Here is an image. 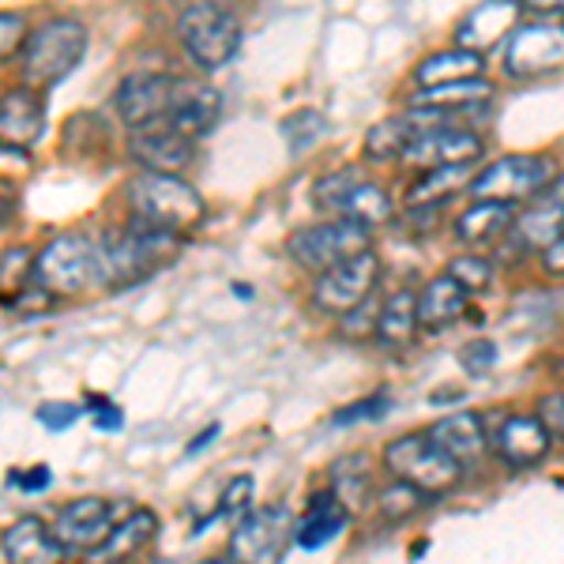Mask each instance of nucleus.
Masks as SVG:
<instances>
[{"label": "nucleus", "instance_id": "58836bf2", "mask_svg": "<svg viewBox=\"0 0 564 564\" xmlns=\"http://www.w3.org/2000/svg\"><path fill=\"white\" fill-rule=\"evenodd\" d=\"M366 305L369 302H361L358 308L343 313V321H339V335H343V339L361 343V339H372V335H377V313H369Z\"/></svg>", "mask_w": 564, "mask_h": 564}, {"label": "nucleus", "instance_id": "f257e3e1", "mask_svg": "<svg viewBox=\"0 0 564 564\" xmlns=\"http://www.w3.org/2000/svg\"><path fill=\"white\" fill-rule=\"evenodd\" d=\"M98 245H102V282L124 290L170 268L181 252V234L132 218L124 230H109Z\"/></svg>", "mask_w": 564, "mask_h": 564}, {"label": "nucleus", "instance_id": "7c9ffc66", "mask_svg": "<svg viewBox=\"0 0 564 564\" xmlns=\"http://www.w3.org/2000/svg\"><path fill=\"white\" fill-rule=\"evenodd\" d=\"M414 135V117L399 113V117H384L377 121L366 135V159L372 162H399V154L411 143Z\"/></svg>", "mask_w": 564, "mask_h": 564}, {"label": "nucleus", "instance_id": "f03ea898", "mask_svg": "<svg viewBox=\"0 0 564 564\" xmlns=\"http://www.w3.org/2000/svg\"><path fill=\"white\" fill-rule=\"evenodd\" d=\"M124 196H129L132 218L159 226V230L181 234V238L193 234L196 226H204V218H207L204 196H199L181 174L143 170V174H135L129 185H124Z\"/></svg>", "mask_w": 564, "mask_h": 564}, {"label": "nucleus", "instance_id": "f3484780", "mask_svg": "<svg viewBox=\"0 0 564 564\" xmlns=\"http://www.w3.org/2000/svg\"><path fill=\"white\" fill-rule=\"evenodd\" d=\"M45 132V98L34 87L0 95V148L31 151Z\"/></svg>", "mask_w": 564, "mask_h": 564}, {"label": "nucleus", "instance_id": "e433bc0d", "mask_svg": "<svg viewBox=\"0 0 564 564\" xmlns=\"http://www.w3.org/2000/svg\"><path fill=\"white\" fill-rule=\"evenodd\" d=\"M249 508H252V478L249 475L230 478V486H226L223 500H218V512L230 516V520H241Z\"/></svg>", "mask_w": 564, "mask_h": 564}, {"label": "nucleus", "instance_id": "c03bdc74", "mask_svg": "<svg viewBox=\"0 0 564 564\" xmlns=\"http://www.w3.org/2000/svg\"><path fill=\"white\" fill-rule=\"evenodd\" d=\"M90 417H95L98 430H121V425H124L121 406L106 403V399H90Z\"/></svg>", "mask_w": 564, "mask_h": 564}, {"label": "nucleus", "instance_id": "2f4dec72", "mask_svg": "<svg viewBox=\"0 0 564 564\" xmlns=\"http://www.w3.org/2000/svg\"><path fill=\"white\" fill-rule=\"evenodd\" d=\"M34 282V252L26 245H12L0 252V302L15 305V297Z\"/></svg>", "mask_w": 564, "mask_h": 564}, {"label": "nucleus", "instance_id": "f704fd0d", "mask_svg": "<svg viewBox=\"0 0 564 564\" xmlns=\"http://www.w3.org/2000/svg\"><path fill=\"white\" fill-rule=\"evenodd\" d=\"M282 132H286V140H290V151H308L316 140L327 132V121H324V113H316V109H302V113H294V117H286V124H282Z\"/></svg>", "mask_w": 564, "mask_h": 564}, {"label": "nucleus", "instance_id": "6e6552de", "mask_svg": "<svg viewBox=\"0 0 564 564\" xmlns=\"http://www.w3.org/2000/svg\"><path fill=\"white\" fill-rule=\"evenodd\" d=\"M384 463L399 481L414 486L417 494H425V497L452 494L463 478L459 463L452 459L441 444H433L425 433H406V436H399V441H391L384 448Z\"/></svg>", "mask_w": 564, "mask_h": 564}, {"label": "nucleus", "instance_id": "b1692460", "mask_svg": "<svg viewBox=\"0 0 564 564\" xmlns=\"http://www.w3.org/2000/svg\"><path fill=\"white\" fill-rule=\"evenodd\" d=\"M0 553L15 564H53L65 557V550L53 539V531L45 527L39 516H23L0 534Z\"/></svg>", "mask_w": 564, "mask_h": 564}, {"label": "nucleus", "instance_id": "a211bd4d", "mask_svg": "<svg viewBox=\"0 0 564 564\" xmlns=\"http://www.w3.org/2000/svg\"><path fill=\"white\" fill-rule=\"evenodd\" d=\"M520 0H481L478 8H470L456 26V42L463 50H475L486 57V50L508 42V34L520 26Z\"/></svg>", "mask_w": 564, "mask_h": 564}, {"label": "nucleus", "instance_id": "4c0bfd02", "mask_svg": "<svg viewBox=\"0 0 564 564\" xmlns=\"http://www.w3.org/2000/svg\"><path fill=\"white\" fill-rule=\"evenodd\" d=\"M26 34H31V26H26L23 15H15V12H0V61L15 57V53L23 50Z\"/></svg>", "mask_w": 564, "mask_h": 564}, {"label": "nucleus", "instance_id": "c85d7f7f", "mask_svg": "<svg viewBox=\"0 0 564 564\" xmlns=\"http://www.w3.org/2000/svg\"><path fill=\"white\" fill-rule=\"evenodd\" d=\"M527 212L516 218L512 215V238H520L523 249H534V252H542L545 245H550L557 234L564 230V212L557 207V199L550 196V188L542 193V199H527Z\"/></svg>", "mask_w": 564, "mask_h": 564}, {"label": "nucleus", "instance_id": "ea45409f", "mask_svg": "<svg viewBox=\"0 0 564 564\" xmlns=\"http://www.w3.org/2000/svg\"><path fill=\"white\" fill-rule=\"evenodd\" d=\"M497 361V347L489 339H475L467 343V347L459 350V366L470 372V377H481V372H489Z\"/></svg>", "mask_w": 564, "mask_h": 564}, {"label": "nucleus", "instance_id": "6ab92c4d", "mask_svg": "<svg viewBox=\"0 0 564 564\" xmlns=\"http://www.w3.org/2000/svg\"><path fill=\"white\" fill-rule=\"evenodd\" d=\"M489 444H494L497 456L505 459L508 467L523 470V467H534V463H542L545 456H550L553 436L542 425L539 414H512L497 425V433Z\"/></svg>", "mask_w": 564, "mask_h": 564}, {"label": "nucleus", "instance_id": "5701e85b", "mask_svg": "<svg viewBox=\"0 0 564 564\" xmlns=\"http://www.w3.org/2000/svg\"><path fill=\"white\" fill-rule=\"evenodd\" d=\"M350 520V508L335 497V489H324V494H313V500L305 505L302 520L294 523V542L302 550H321L332 539H339V531Z\"/></svg>", "mask_w": 564, "mask_h": 564}, {"label": "nucleus", "instance_id": "423d86ee", "mask_svg": "<svg viewBox=\"0 0 564 564\" xmlns=\"http://www.w3.org/2000/svg\"><path fill=\"white\" fill-rule=\"evenodd\" d=\"M313 204L321 207L327 218H350L361 226H384L395 215L388 188H380L377 181H369L358 166H343L335 174L321 177L313 185Z\"/></svg>", "mask_w": 564, "mask_h": 564}, {"label": "nucleus", "instance_id": "c9c22d12", "mask_svg": "<svg viewBox=\"0 0 564 564\" xmlns=\"http://www.w3.org/2000/svg\"><path fill=\"white\" fill-rule=\"evenodd\" d=\"M448 275L459 282L467 294H481L494 282V263L486 257H456L448 263Z\"/></svg>", "mask_w": 564, "mask_h": 564}, {"label": "nucleus", "instance_id": "9b49d317", "mask_svg": "<svg viewBox=\"0 0 564 564\" xmlns=\"http://www.w3.org/2000/svg\"><path fill=\"white\" fill-rule=\"evenodd\" d=\"M486 143L467 124H417L411 143L399 154L411 170H433V166H456V162H478Z\"/></svg>", "mask_w": 564, "mask_h": 564}, {"label": "nucleus", "instance_id": "393cba45", "mask_svg": "<svg viewBox=\"0 0 564 564\" xmlns=\"http://www.w3.org/2000/svg\"><path fill=\"white\" fill-rule=\"evenodd\" d=\"M417 174L422 177L406 188V207H411V212H425V207H436L456 193H463L478 170H475V162H456V166H433V170H417Z\"/></svg>", "mask_w": 564, "mask_h": 564}, {"label": "nucleus", "instance_id": "9d476101", "mask_svg": "<svg viewBox=\"0 0 564 564\" xmlns=\"http://www.w3.org/2000/svg\"><path fill=\"white\" fill-rule=\"evenodd\" d=\"M377 282H380V257L366 249L358 257H347L343 263H335V268L316 275L313 305L327 316H343L350 308H358L361 302H369Z\"/></svg>", "mask_w": 564, "mask_h": 564}, {"label": "nucleus", "instance_id": "8fccbe9b", "mask_svg": "<svg viewBox=\"0 0 564 564\" xmlns=\"http://www.w3.org/2000/svg\"><path fill=\"white\" fill-rule=\"evenodd\" d=\"M550 196L557 199V207L564 212V174L561 177H553V185H550Z\"/></svg>", "mask_w": 564, "mask_h": 564}, {"label": "nucleus", "instance_id": "a18cd8bd", "mask_svg": "<svg viewBox=\"0 0 564 564\" xmlns=\"http://www.w3.org/2000/svg\"><path fill=\"white\" fill-rule=\"evenodd\" d=\"M542 268L550 271V275H561L564 279V230L542 249Z\"/></svg>", "mask_w": 564, "mask_h": 564}, {"label": "nucleus", "instance_id": "72a5a7b5", "mask_svg": "<svg viewBox=\"0 0 564 564\" xmlns=\"http://www.w3.org/2000/svg\"><path fill=\"white\" fill-rule=\"evenodd\" d=\"M425 494H417L414 486H406V481H391L388 489H380V497H377V505H380V520L384 523H403V520H411V516L417 512V508L425 505Z\"/></svg>", "mask_w": 564, "mask_h": 564}, {"label": "nucleus", "instance_id": "37998d69", "mask_svg": "<svg viewBox=\"0 0 564 564\" xmlns=\"http://www.w3.org/2000/svg\"><path fill=\"white\" fill-rule=\"evenodd\" d=\"M384 406H388L384 395H372V399H366V403H354L343 414H335V425H350V422H358V417H380L384 414Z\"/></svg>", "mask_w": 564, "mask_h": 564}, {"label": "nucleus", "instance_id": "79ce46f5", "mask_svg": "<svg viewBox=\"0 0 564 564\" xmlns=\"http://www.w3.org/2000/svg\"><path fill=\"white\" fill-rule=\"evenodd\" d=\"M539 417L545 430H550V436L564 441V395H545L539 403Z\"/></svg>", "mask_w": 564, "mask_h": 564}, {"label": "nucleus", "instance_id": "2eb2a0df", "mask_svg": "<svg viewBox=\"0 0 564 564\" xmlns=\"http://www.w3.org/2000/svg\"><path fill=\"white\" fill-rule=\"evenodd\" d=\"M290 539H294V523H290L286 508H257V512H245L234 527L230 557L249 564L279 561Z\"/></svg>", "mask_w": 564, "mask_h": 564}, {"label": "nucleus", "instance_id": "c756f323", "mask_svg": "<svg viewBox=\"0 0 564 564\" xmlns=\"http://www.w3.org/2000/svg\"><path fill=\"white\" fill-rule=\"evenodd\" d=\"M512 226V207L505 204H489V199H478L470 212H463L456 218V238L470 249H489L508 234Z\"/></svg>", "mask_w": 564, "mask_h": 564}, {"label": "nucleus", "instance_id": "de8ad7c7", "mask_svg": "<svg viewBox=\"0 0 564 564\" xmlns=\"http://www.w3.org/2000/svg\"><path fill=\"white\" fill-rule=\"evenodd\" d=\"M15 212H20V199H15V188L0 185V230L15 223Z\"/></svg>", "mask_w": 564, "mask_h": 564}, {"label": "nucleus", "instance_id": "4468645a", "mask_svg": "<svg viewBox=\"0 0 564 564\" xmlns=\"http://www.w3.org/2000/svg\"><path fill=\"white\" fill-rule=\"evenodd\" d=\"M113 523H117V512H113L109 500L79 497V500H72V505L61 508L50 531L65 553H95L98 545L109 539Z\"/></svg>", "mask_w": 564, "mask_h": 564}, {"label": "nucleus", "instance_id": "473e14b6", "mask_svg": "<svg viewBox=\"0 0 564 564\" xmlns=\"http://www.w3.org/2000/svg\"><path fill=\"white\" fill-rule=\"evenodd\" d=\"M332 489L350 512H358L361 505L369 500V470H366V459L361 456H347L332 467Z\"/></svg>", "mask_w": 564, "mask_h": 564}, {"label": "nucleus", "instance_id": "49530a36", "mask_svg": "<svg viewBox=\"0 0 564 564\" xmlns=\"http://www.w3.org/2000/svg\"><path fill=\"white\" fill-rule=\"evenodd\" d=\"M12 481L20 489H26V494H39V489L50 486V470H45V467H31L26 475H12Z\"/></svg>", "mask_w": 564, "mask_h": 564}, {"label": "nucleus", "instance_id": "bb28decb", "mask_svg": "<svg viewBox=\"0 0 564 564\" xmlns=\"http://www.w3.org/2000/svg\"><path fill=\"white\" fill-rule=\"evenodd\" d=\"M486 72V57L475 50H441L433 57H425L422 65L414 68V84L417 90H430V87H444V84H459V79H475Z\"/></svg>", "mask_w": 564, "mask_h": 564}, {"label": "nucleus", "instance_id": "20e7f679", "mask_svg": "<svg viewBox=\"0 0 564 564\" xmlns=\"http://www.w3.org/2000/svg\"><path fill=\"white\" fill-rule=\"evenodd\" d=\"M34 282L53 297L84 294L102 282V245L90 234H61L34 252Z\"/></svg>", "mask_w": 564, "mask_h": 564}, {"label": "nucleus", "instance_id": "09e8293b", "mask_svg": "<svg viewBox=\"0 0 564 564\" xmlns=\"http://www.w3.org/2000/svg\"><path fill=\"white\" fill-rule=\"evenodd\" d=\"M520 8H531V12H564V0H520Z\"/></svg>", "mask_w": 564, "mask_h": 564}, {"label": "nucleus", "instance_id": "412c9836", "mask_svg": "<svg viewBox=\"0 0 564 564\" xmlns=\"http://www.w3.org/2000/svg\"><path fill=\"white\" fill-rule=\"evenodd\" d=\"M218 113H223V98L212 84H196V79H181L177 102L162 121H170L177 132H185L188 140H204L207 132L218 124Z\"/></svg>", "mask_w": 564, "mask_h": 564}, {"label": "nucleus", "instance_id": "cd10ccee", "mask_svg": "<svg viewBox=\"0 0 564 564\" xmlns=\"http://www.w3.org/2000/svg\"><path fill=\"white\" fill-rule=\"evenodd\" d=\"M417 294L411 290H399V294H391L384 308L377 313V343L384 350H406L414 347L417 339Z\"/></svg>", "mask_w": 564, "mask_h": 564}, {"label": "nucleus", "instance_id": "a19ab883", "mask_svg": "<svg viewBox=\"0 0 564 564\" xmlns=\"http://www.w3.org/2000/svg\"><path fill=\"white\" fill-rule=\"evenodd\" d=\"M79 414H84V411H79L76 403H42L39 406V422L45 425V430H53V433L68 430Z\"/></svg>", "mask_w": 564, "mask_h": 564}, {"label": "nucleus", "instance_id": "a878e982", "mask_svg": "<svg viewBox=\"0 0 564 564\" xmlns=\"http://www.w3.org/2000/svg\"><path fill=\"white\" fill-rule=\"evenodd\" d=\"M159 539V516L148 512V508H135V512L124 516L121 523H113L109 539L98 545L90 557L98 561H129L135 553H143L148 545Z\"/></svg>", "mask_w": 564, "mask_h": 564}, {"label": "nucleus", "instance_id": "7ed1b4c3", "mask_svg": "<svg viewBox=\"0 0 564 564\" xmlns=\"http://www.w3.org/2000/svg\"><path fill=\"white\" fill-rule=\"evenodd\" d=\"M87 50V26L79 20H45L42 26H34L23 42V79L34 90H50L61 79L72 76V68L84 61Z\"/></svg>", "mask_w": 564, "mask_h": 564}, {"label": "nucleus", "instance_id": "ddd939ff", "mask_svg": "<svg viewBox=\"0 0 564 564\" xmlns=\"http://www.w3.org/2000/svg\"><path fill=\"white\" fill-rule=\"evenodd\" d=\"M177 90H181L177 76H166V72H135V76L121 79V87L113 95V109L121 117V124L140 129V124L162 121L174 109Z\"/></svg>", "mask_w": 564, "mask_h": 564}, {"label": "nucleus", "instance_id": "f8f14e48", "mask_svg": "<svg viewBox=\"0 0 564 564\" xmlns=\"http://www.w3.org/2000/svg\"><path fill=\"white\" fill-rule=\"evenodd\" d=\"M505 68L516 79H539L564 72V26L557 23L516 26L505 42Z\"/></svg>", "mask_w": 564, "mask_h": 564}, {"label": "nucleus", "instance_id": "dca6fc26", "mask_svg": "<svg viewBox=\"0 0 564 564\" xmlns=\"http://www.w3.org/2000/svg\"><path fill=\"white\" fill-rule=\"evenodd\" d=\"M129 154L135 166L159 170V174H181L193 166L196 159V140H188L185 132H177L170 121H151L132 129Z\"/></svg>", "mask_w": 564, "mask_h": 564}, {"label": "nucleus", "instance_id": "1a4fd4ad", "mask_svg": "<svg viewBox=\"0 0 564 564\" xmlns=\"http://www.w3.org/2000/svg\"><path fill=\"white\" fill-rule=\"evenodd\" d=\"M286 249L294 263H302L305 271L321 275V271L335 268V263H343L347 257H358V252L372 249V230L361 223H350V218H327V223L297 230Z\"/></svg>", "mask_w": 564, "mask_h": 564}, {"label": "nucleus", "instance_id": "4be33fe9", "mask_svg": "<svg viewBox=\"0 0 564 564\" xmlns=\"http://www.w3.org/2000/svg\"><path fill=\"white\" fill-rule=\"evenodd\" d=\"M467 305L470 294L444 271V275L425 282V290L417 294V327L422 332H444V327L459 324L467 316Z\"/></svg>", "mask_w": 564, "mask_h": 564}, {"label": "nucleus", "instance_id": "39448f33", "mask_svg": "<svg viewBox=\"0 0 564 564\" xmlns=\"http://www.w3.org/2000/svg\"><path fill=\"white\" fill-rule=\"evenodd\" d=\"M177 34L185 42V53L196 68L215 72L230 65L234 53L241 50V20L226 4H193L177 8Z\"/></svg>", "mask_w": 564, "mask_h": 564}, {"label": "nucleus", "instance_id": "aec40b11", "mask_svg": "<svg viewBox=\"0 0 564 564\" xmlns=\"http://www.w3.org/2000/svg\"><path fill=\"white\" fill-rule=\"evenodd\" d=\"M433 444H441L459 467H470L486 456L489 448V436H486V422L475 414V411H456V414H444L425 430Z\"/></svg>", "mask_w": 564, "mask_h": 564}, {"label": "nucleus", "instance_id": "3c124183", "mask_svg": "<svg viewBox=\"0 0 564 564\" xmlns=\"http://www.w3.org/2000/svg\"><path fill=\"white\" fill-rule=\"evenodd\" d=\"M193 4H226V8H234V0H174V8H193Z\"/></svg>", "mask_w": 564, "mask_h": 564}, {"label": "nucleus", "instance_id": "0eeeda50", "mask_svg": "<svg viewBox=\"0 0 564 564\" xmlns=\"http://www.w3.org/2000/svg\"><path fill=\"white\" fill-rule=\"evenodd\" d=\"M553 177L557 170H553L550 154H505L470 177L467 193L475 199H489V204L520 207L527 199L542 196L553 185Z\"/></svg>", "mask_w": 564, "mask_h": 564}]
</instances>
